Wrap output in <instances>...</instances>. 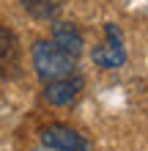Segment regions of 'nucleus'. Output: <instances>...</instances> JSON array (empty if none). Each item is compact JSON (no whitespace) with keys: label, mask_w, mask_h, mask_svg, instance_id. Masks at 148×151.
Here are the masks:
<instances>
[{"label":"nucleus","mask_w":148,"mask_h":151,"mask_svg":"<svg viewBox=\"0 0 148 151\" xmlns=\"http://www.w3.org/2000/svg\"><path fill=\"white\" fill-rule=\"evenodd\" d=\"M33 66H36L39 77L49 83V80L74 74V55L60 50L55 41H36L33 44Z\"/></svg>","instance_id":"obj_1"},{"label":"nucleus","mask_w":148,"mask_h":151,"mask_svg":"<svg viewBox=\"0 0 148 151\" xmlns=\"http://www.w3.org/2000/svg\"><path fill=\"white\" fill-rule=\"evenodd\" d=\"M44 148H47V146H44ZM47 151H58V148H47Z\"/></svg>","instance_id":"obj_8"},{"label":"nucleus","mask_w":148,"mask_h":151,"mask_svg":"<svg viewBox=\"0 0 148 151\" xmlns=\"http://www.w3.org/2000/svg\"><path fill=\"white\" fill-rule=\"evenodd\" d=\"M39 3H47V0H25V6L30 8L33 14H36V8H39Z\"/></svg>","instance_id":"obj_7"},{"label":"nucleus","mask_w":148,"mask_h":151,"mask_svg":"<svg viewBox=\"0 0 148 151\" xmlns=\"http://www.w3.org/2000/svg\"><path fill=\"white\" fill-rule=\"evenodd\" d=\"M41 146L58 148V151H88V143L82 140V135H77L74 129L63 127V124L41 129Z\"/></svg>","instance_id":"obj_2"},{"label":"nucleus","mask_w":148,"mask_h":151,"mask_svg":"<svg viewBox=\"0 0 148 151\" xmlns=\"http://www.w3.org/2000/svg\"><path fill=\"white\" fill-rule=\"evenodd\" d=\"M107 36H110L107 44H102V47L93 50V60H96L99 66H104V69H115V66H121L126 60V52H124V47H121L115 25H107Z\"/></svg>","instance_id":"obj_4"},{"label":"nucleus","mask_w":148,"mask_h":151,"mask_svg":"<svg viewBox=\"0 0 148 151\" xmlns=\"http://www.w3.org/2000/svg\"><path fill=\"white\" fill-rule=\"evenodd\" d=\"M82 91V80L69 74V77H60V80H49L47 88H44V99L55 107H63V104H71Z\"/></svg>","instance_id":"obj_3"},{"label":"nucleus","mask_w":148,"mask_h":151,"mask_svg":"<svg viewBox=\"0 0 148 151\" xmlns=\"http://www.w3.org/2000/svg\"><path fill=\"white\" fill-rule=\"evenodd\" d=\"M16 60H19L16 36L8 28L0 25V69H3V72H11V69H16Z\"/></svg>","instance_id":"obj_5"},{"label":"nucleus","mask_w":148,"mask_h":151,"mask_svg":"<svg viewBox=\"0 0 148 151\" xmlns=\"http://www.w3.org/2000/svg\"><path fill=\"white\" fill-rule=\"evenodd\" d=\"M52 41H55L60 50H66L69 55H74V58L80 55V50H82V36H80V30H77L74 25H69V22H63V25H58V28H55Z\"/></svg>","instance_id":"obj_6"}]
</instances>
